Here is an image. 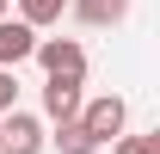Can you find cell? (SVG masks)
Here are the masks:
<instances>
[{"mask_svg":"<svg viewBox=\"0 0 160 154\" xmlns=\"http://www.w3.org/2000/svg\"><path fill=\"white\" fill-rule=\"evenodd\" d=\"M80 130L92 136V142H117L123 136V123H129V105H123V93H99V99H86V105H80V117H74Z\"/></svg>","mask_w":160,"mask_h":154,"instance_id":"cell-1","label":"cell"},{"mask_svg":"<svg viewBox=\"0 0 160 154\" xmlns=\"http://www.w3.org/2000/svg\"><path fill=\"white\" fill-rule=\"evenodd\" d=\"M43 74L49 80H86V49H80V37H37V56Z\"/></svg>","mask_w":160,"mask_h":154,"instance_id":"cell-2","label":"cell"},{"mask_svg":"<svg viewBox=\"0 0 160 154\" xmlns=\"http://www.w3.org/2000/svg\"><path fill=\"white\" fill-rule=\"evenodd\" d=\"M0 154H43V117L6 111L0 117Z\"/></svg>","mask_w":160,"mask_h":154,"instance_id":"cell-3","label":"cell"},{"mask_svg":"<svg viewBox=\"0 0 160 154\" xmlns=\"http://www.w3.org/2000/svg\"><path fill=\"white\" fill-rule=\"evenodd\" d=\"M86 93H80V80H43V117L49 123H74Z\"/></svg>","mask_w":160,"mask_h":154,"instance_id":"cell-4","label":"cell"},{"mask_svg":"<svg viewBox=\"0 0 160 154\" xmlns=\"http://www.w3.org/2000/svg\"><path fill=\"white\" fill-rule=\"evenodd\" d=\"M37 56V31L31 25H19V19H0V68L12 74L19 62H31Z\"/></svg>","mask_w":160,"mask_h":154,"instance_id":"cell-5","label":"cell"},{"mask_svg":"<svg viewBox=\"0 0 160 154\" xmlns=\"http://www.w3.org/2000/svg\"><path fill=\"white\" fill-rule=\"evenodd\" d=\"M68 13L80 25H123L129 19V0H68Z\"/></svg>","mask_w":160,"mask_h":154,"instance_id":"cell-6","label":"cell"},{"mask_svg":"<svg viewBox=\"0 0 160 154\" xmlns=\"http://www.w3.org/2000/svg\"><path fill=\"white\" fill-rule=\"evenodd\" d=\"M62 13H68V0H19V25H31V31L56 25Z\"/></svg>","mask_w":160,"mask_h":154,"instance_id":"cell-7","label":"cell"},{"mask_svg":"<svg viewBox=\"0 0 160 154\" xmlns=\"http://www.w3.org/2000/svg\"><path fill=\"white\" fill-rule=\"evenodd\" d=\"M56 148L62 154H99V142L80 130V123H56Z\"/></svg>","mask_w":160,"mask_h":154,"instance_id":"cell-8","label":"cell"},{"mask_svg":"<svg viewBox=\"0 0 160 154\" xmlns=\"http://www.w3.org/2000/svg\"><path fill=\"white\" fill-rule=\"evenodd\" d=\"M111 154H160V130H154V136H117Z\"/></svg>","mask_w":160,"mask_h":154,"instance_id":"cell-9","label":"cell"},{"mask_svg":"<svg viewBox=\"0 0 160 154\" xmlns=\"http://www.w3.org/2000/svg\"><path fill=\"white\" fill-rule=\"evenodd\" d=\"M6 111H19V80L0 68V117H6Z\"/></svg>","mask_w":160,"mask_h":154,"instance_id":"cell-10","label":"cell"},{"mask_svg":"<svg viewBox=\"0 0 160 154\" xmlns=\"http://www.w3.org/2000/svg\"><path fill=\"white\" fill-rule=\"evenodd\" d=\"M6 6H12V0H0V19H6Z\"/></svg>","mask_w":160,"mask_h":154,"instance_id":"cell-11","label":"cell"}]
</instances>
